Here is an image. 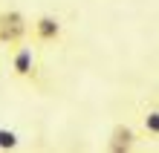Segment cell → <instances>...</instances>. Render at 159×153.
I'll use <instances>...</instances> for the list:
<instances>
[{
    "instance_id": "cell-1",
    "label": "cell",
    "mask_w": 159,
    "mask_h": 153,
    "mask_svg": "<svg viewBox=\"0 0 159 153\" xmlns=\"http://www.w3.org/2000/svg\"><path fill=\"white\" fill-rule=\"evenodd\" d=\"M12 55H9V70H12L15 78L20 81H29V84H38L41 78V61H38V52H35L32 43H15L9 46Z\"/></svg>"
},
{
    "instance_id": "cell-4",
    "label": "cell",
    "mask_w": 159,
    "mask_h": 153,
    "mask_svg": "<svg viewBox=\"0 0 159 153\" xmlns=\"http://www.w3.org/2000/svg\"><path fill=\"white\" fill-rule=\"evenodd\" d=\"M136 142H139V133L130 127V124H116V127L110 130V136H107V150H113V153H130L136 147Z\"/></svg>"
},
{
    "instance_id": "cell-2",
    "label": "cell",
    "mask_w": 159,
    "mask_h": 153,
    "mask_svg": "<svg viewBox=\"0 0 159 153\" xmlns=\"http://www.w3.org/2000/svg\"><path fill=\"white\" fill-rule=\"evenodd\" d=\"M29 35H32L35 46H55L64 38V23L58 15H49V12L35 15L29 20Z\"/></svg>"
},
{
    "instance_id": "cell-3",
    "label": "cell",
    "mask_w": 159,
    "mask_h": 153,
    "mask_svg": "<svg viewBox=\"0 0 159 153\" xmlns=\"http://www.w3.org/2000/svg\"><path fill=\"white\" fill-rule=\"evenodd\" d=\"M29 35V17L20 9H0V43L15 46Z\"/></svg>"
},
{
    "instance_id": "cell-5",
    "label": "cell",
    "mask_w": 159,
    "mask_h": 153,
    "mask_svg": "<svg viewBox=\"0 0 159 153\" xmlns=\"http://www.w3.org/2000/svg\"><path fill=\"white\" fill-rule=\"evenodd\" d=\"M20 147V136L9 127H0V150H17Z\"/></svg>"
},
{
    "instance_id": "cell-6",
    "label": "cell",
    "mask_w": 159,
    "mask_h": 153,
    "mask_svg": "<svg viewBox=\"0 0 159 153\" xmlns=\"http://www.w3.org/2000/svg\"><path fill=\"white\" fill-rule=\"evenodd\" d=\"M142 124H145V133H148V136H159V110L151 107L142 116Z\"/></svg>"
}]
</instances>
